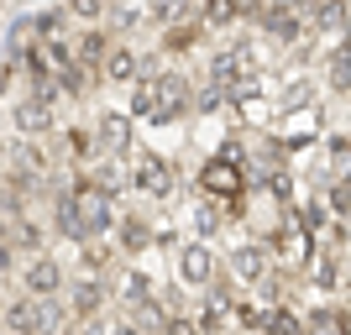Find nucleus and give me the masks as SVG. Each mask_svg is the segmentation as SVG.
<instances>
[{
  "label": "nucleus",
  "mask_w": 351,
  "mask_h": 335,
  "mask_svg": "<svg viewBox=\"0 0 351 335\" xmlns=\"http://www.w3.org/2000/svg\"><path fill=\"white\" fill-rule=\"evenodd\" d=\"M69 199H73V210H79V220H84L89 241H100V236L121 231V210H116V199L95 189V184H89V173H79V178L69 184Z\"/></svg>",
  "instance_id": "nucleus-1"
},
{
  "label": "nucleus",
  "mask_w": 351,
  "mask_h": 335,
  "mask_svg": "<svg viewBox=\"0 0 351 335\" xmlns=\"http://www.w3.org/2000/svg\"><path fill=\"white\" fill-rule=\"evenodd\" d=\"M173 277H178V288H205V283H215L220 262H215V251H210V241H184L178 257H173Z\"/></svg>",
  "instance_id": "nucleus-2"
},
{
  "label": "nucleus",
  "mask_w": 351,
  "mask_h": 335,
  "mask_svg": "<svg viewBox=\"0 0 351 335\" xmlns=\"http://www.w3.org/2000/svg\"><path fill=\"white\" fill-rule=\"evenodd\" d=\"M226 273H231V283L263 293V283L273 277V257H267V247H257V241H241V247H231V257H226Z\"/></svg>",
  "instance_id": "nucleus-3"
},
{
  "label": "nucleus",
  "mask_w": 351,
  "mask_h": 335,
  "mask_svg": "<svg viewBox=\"0 0 351 335\" xmlns=\"http://www.w3.org/2000/svg\"><path fill=\"white\" fill-rule=\"evenodd\" d=\"M5 126H11V136H21V142H43V136L53 132V105L21 95L16 105H5Z\"/></svg>",
  "instance_id": "nucleus-4"
},
{
  "label": "nucleus",
  "mask_w": 351,
  "mask_h": 335,
  "mask_svg": "<svg viewBox=\"0 0 351 335\" xmlns=\"http://www.w3.org/2000/svg\"><path fill=\"white\" fill-rule=\"evenodd\" d=\"M21 293H32V299H63V257H53V251L32 257L21 267Z\"/></svg>",
  "instance_id": "nucleus-5"
},
{
  "label": "nucleus",
  "mask_w": 351,
  "mask_h": 335,
  "mask_svg": "<svg viewBox=\"0 0 351 335\" xmlns=\"http://www.w3.org/2000/svg\"><path fill=\"white\" fill-rule=\"evenodd\" d=\"M132 189L147 194V199L173 194V168H168V158H158V152H136V158H132Z\"/></svg>",
  "instance_id": "nucleus-6"
},
{
  "label": "nucleus",
  "mask_w": 351,
  "mask_h": 335,
  "mask_svg": "<svg viewBox=\"0 0 351 335\" xmlns=\"http://www.w3.org/2000/svg\"><path fill=\"white\" fill-rule=\"evenodd\" d=\"M89 132H95V142H100V158L132 152V110H100V121H95Z\"/></svg>",
  "instance_id": "nucleus-7"
},
{
  "label": "nucleus",
  "mask_w": 351,
  "mask_h": 335,
  "mask_svg": "<svg viewBox=\"0 0 351 335\" xmlns=\"http://www.w3.org/2000/svg\"><path fill=\"white\" fill-rule=\"evenodd\" d=\"M105 299H110V277H79L69 288V314L73 320H89V314H100Z\"/></svg>",
  "instance_id": "nucleus-8"
},
{
  "label": "nucleus",
  "mask_w": 351,
  "mask_h": 335,
  "mask_svg": "<svg viewBox=\"0 0 351 335\" xmlns=\"http://www.w3.org/2000/svg\"><path fill=\"white\" fill-rule=\"evenodd\" d=\"M105 84L136 89L142 84V53H136V47H116V53L105 58Z\"/></svg>",
  "instance_id": "nucleus-9"
},
{
  "label": "nucleus",
  "mask_w": 351,
  "mask_h": 335,
  "mask_svg": "<svg viewBox=\"0 0 351 335\" xmlns=\"http://www.w3.org/2000/svg\"><path fill=\"white\" fill-rule=\"evenodd\" d=\"M158 241V231H152V220L147 215H121V231H116V247L126 251V257H142L147 247Z\"/></svg>",
  "instance_id": "nucleus-10"
},
{
  "label": "nucleus",
  "mask_w": 351,
  "mask_h": 335,
  "mask_svg": "<svg viewBox=\"0 0 351 335\" xmlns=\"http://www.w3.org/2000/svg\"><path fill=\"white\" fill-rule=\"evenodd\" d=\"M69 330V304L63 299H32V335H63Z\"/></svg>",
  "instance_id": "nucleus-11"
},
{
  "label": "nucleus",
  "mask_w": 351,
  "mask_h": 335,
  "mask_svg": "<svg viewBox=\"0 0 351 335\" xmlns=\"http://www.w3.org/2000/svg\"><path fill=\"white\" fill-rule=\"evenodd\" d=\"M116 293H121V304L132 309H142V304H152V299H158V293H152V277L142 273V267H126V273H121V283H116Z\"/></svg>",
  "instance_id": "nucleus-12"
},
{
  "label": "nucleus",
  "mask_w": 351,
  "mask_h": 335,
  "mask_svg": "<svg viewBox=\"0 0 351 335\" xmlns=\"http://www.w3.org/2000/svg\"><path fill=\"white\" fill-rule=\"evenodd\" d=\"M325 79L336 95H351V37L336 47H325Z\"/></svg>",
  "instance_id": "nucleus-13"
},
{
  "label": "nucleus",
  "mask_w": 351,
  "mask_h": 335,
  "mask_svg": "<svg viewBox=\"0 0 351 335\" xmlns=\"http://www.w3.org/2000/svg\"><path fill=\"white\" fill-rule=\"evenodd\" d=\"M205 21H199V16H189V21H178V27H168L162 32V53H189V47H199L205 42Z\"/></svg>",
  "instance_id": "nucleus-14"
},
{
  "label": "nucleus",
  "mask_w": 351,
  "mask_h": 335,
  "mask_svg": "<svg viewBox=\"0 0 351 335\" xmlns=\"http://www.w3.org/2000/svg\"><path fill=\"white\" fill-rule=\"evenodd\" d=\"M27 27H32L37 42H69V37H63V32H69V11H32Z\"/></svg>",
  "instance_id": "nucleus-15"
},
{
  "label": "nucleus",
  "mask_w": 351,
  "mask_h": 335,
  "mask_svg": "<svg viewBox=\"0 0 351 335\" xmlns=\"http://www.w3.org/2000/svg\"><path fill=\"white\" fill-rule=\"evenodd\" d=\"M89 184H95V189H100V194H110V199H116V194L126 189L132 178H126V168H121L116 158H100V162H95V168H89Z\"/></svg>",
  "instance_id": "nucleus-16"
},
{
  "label": "nucleus",
  "mask_w": 351,
  "mask_h": 335,
  "mask_svg": "<svg viewBox=\"0 0 351 335\" xmlns=\"http://www.w3.org/2000/svg\"><path fill=\"white\" fill-rule=\"evenodd\" d=\"M5 247H11V251H27V257H43V225H37V220L5 225Z\"/></svg>",
  "instance_id": "nucleus-17"
},
{
  "label": "nucleus",
  "mask_w": 351,
  "mask_h": 335,
  "mask_svg": "<svg viewBox=\"0 0 351 335\" xmlns=\"http://www.w3.org/2000/svg\"><path fill=\"white\" fill-rule=\"evenodd\" d=\"M199 21H205L210 32H226V27H236V21H247V5H236V0H210L205 11H199Z\"/></svg>",
  "instance_id": "nucleus-18"
},
{
  "label": "nucleus",
  "mask_w": 351,
  "mask_h": 335,
  "mask_svg": "<svg viewBox=\"0 0 351 335\" xmlns=\"http://www.w3.org/2000/svg\"><path fill=\"white\" fill-rule=\"evenodd\" d=\"M189 215H194V231H199V241H210V236H215L220 225H226V215H231V210H226L220 199H199V204L189 210Z\"/></svg>",
  "instance_id": "nucleus-19"
},
{
  "label": "nucleus",
  "mask_w": 351,
  "mask_h": 335,
  "mask_svg": "<svg viewBox=\"0 0 351 335\" xmlns=\"http://www.w3.org/2000/svg\"><path fill=\"white\" fill-rule=\"evenodd\" d=\"M231 314H236L231 304H220V299H205V304H199V330H205V335H220L226 325H231Z\"/></svg>",
  "instance_id": "nucleus-20"
},
{
  "label": "nucleus",
  "mask_w": 351,
  "mask_h": 335,
  "mask_svg": "<svg viewBox=\"0 0 351 335\" xmlns=\"http://www.w3.org/2000/svg\"><path fill=\"white\" fill-rule=\"evenodd\" d=\"M79 257H84V277H100V273L110 277V267H116V251L100 247V241H95V247H84Z\"/></svg>",
  "instance_id": "nucleus-21"
},
{
  "label": "nucleus",
  "mask_w": 351,
  "mask_h": 335,
  "mask_svg": "<svg viewBox=\"0 0 351 335\" xmlns=\"http://www.w3.org/2000/svg\"><path fill=\"white\" fill-rule=\"evenodd\" d=\"M325 199H330V210H336V215L346 220V215H351V173H346V178H330Z\"/></svg>",
  "instance_id": "nucleus-22"
},
{
  "label": "nucleus",
  "mask_w": 351,
  "mask_h": 335,
  "mask_svg": "<svg viewBox=\"0 0 351 335\" xmlns=\"http://www.w3.org/2000/svg\"><path fill=\"white\" fill-rule=\"evenodd\" d=\"M315 257H320V251H315ZM315 283H320V288H336L341 283V257L336 251H325L320 262H315Z\"/></svg>",
  "instance_id": "nucleus-23"
},
{
  "label": "nucleus",
  "mask_w": 351,
  "mask_h": 335,
  "mask_svg": "<svg viewBox=\"0 0 351 335\" xmlns=\"http://www.w3.org/2000/svg\"><path fill=\"white\" fill-rule=\"evenodd\" d=\"M69 16H79V21H89V27H100V16H110V11H105L100 0H73V5H69Z\"/></svg>",
  "instance_id": "nucleus-24"
},
{
  "label": "nucleus",
  "mask_w": 351,
  "mask_h": 335,
  "mask_svg": "<svg viewBox=\"0 0 351 335\" xmlns=\"http://www.w3.org/2000/svg\"><path fill=\"white\" fill-rule=\"evenodd\" d=\"M142 21H147V11H110V16H105V27H121V32L142 27Z\"/></svg>",
  "instance_id": "nucleus-25"
},
{
  "label": "nucleus",
  "mask_w": 351,
  "mask_h": 335,
  "mask_svg": "<svg viewBox=\"0 0 351 335\" xmlns=\"http://www.w3.org/2000/svg\"><path fill=\"white\" fill-rule=\"evenodd\" d=\"M162 335H205V330H199V320H184V314H178V320H168Z\"/></svg>",
  "instance_id": "nucleus-26"
},
{
  "label": "nucleus",
  "mask_w": 351,
  "mask_h": 335,
  "mask_svg": "<svg viewBox=\"0 0 351 335\" xmlns=\"http://www.w3.org/2000/svg\"><path fill=\"white\" fill-rule=\"evenodd\" d=\"M283 105H289V110H299V105H309V84H289V95H283Z\"/></svg>",
  "instance_id": "nucleus-27"
},
{
  "label": "nucleus",
  "mask_w": 351,
  "mask_h": 335,
  "mask_svg": "<svg viewBox=\"0 0 351 335\" xmlns=\"http://www.w3.org/2000/svg\"><path fill=\"white\" fill-rule=\"evenodd\" d=\"M110 335H147V330L136 320H116V325H110Z\"/></svg>",
  "instance_id": "nucleus-28"
},
{
  "label": "nucleus",
  "mask_w": 351,
  "mask_h": 335,
  "mask_svg": "<svg viewBox=\"0 0 351 335\" xmlns=\"http://www.w3.org/2000/svg\"><path fill=\"white\" fill-rule=\"evenodd\" d=\"M63 335H79V330H63Z\"/></svg>",
  "instance_id": "nucleus-29"
},
{
  "label": "nucleus",
  "mask_w": 351,
  "mask_h": 335,
  "mask_svg": "<svg viewBox=\"0 0 351 335\" xmlns=\"http://www.w3.org/2000/svg\"><path fill=\"white\" fill-rule=\"evenodd\" d=\"M5 335H21V330H5Z\"/></svg>",
  "instance_id": "nucleus-30"
}]
</instances>
